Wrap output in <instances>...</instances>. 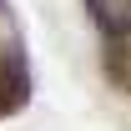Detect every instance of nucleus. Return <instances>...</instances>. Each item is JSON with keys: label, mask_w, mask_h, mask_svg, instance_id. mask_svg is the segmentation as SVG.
Instances as JSON below:
<instances>
[{"label": "nucleus", "mask_w": 131, "mask_h": 131, "mask_svg": "<svg viewBox=\"0 0 131 131\" xmlns=\"http://www.w3.org/2000/svg\"><path fill=\"white\" fill-rule=\"evenodd\" d=\"M91 10H96V20L106 30H116V35L131 30V0H91Z\"/></svg>", "instance_id": "obj_1"}]
</instances>
